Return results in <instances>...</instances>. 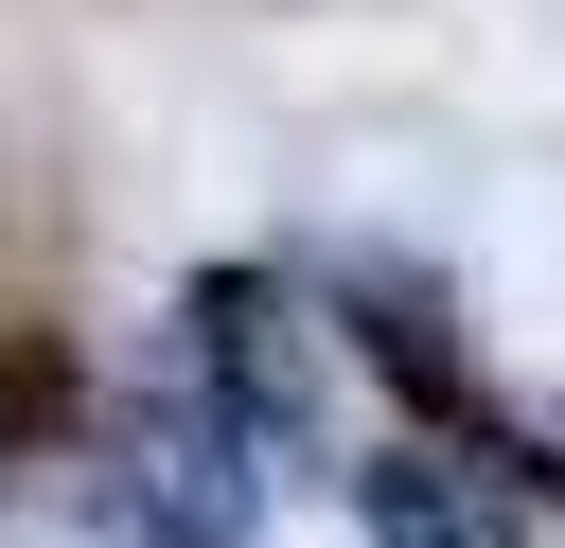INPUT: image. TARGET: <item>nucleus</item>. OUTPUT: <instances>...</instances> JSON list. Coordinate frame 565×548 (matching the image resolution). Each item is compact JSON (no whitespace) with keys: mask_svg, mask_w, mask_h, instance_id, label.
Wrapping results in <instances>:
<instances>
[{"mask_svg":"<svg viewBox=\"0 0 565 548\" xmlns=\"http://www.w3.org/2000/svg\"><path fill=\"white\" fill-rule=\"evenodd\" d=\"M194 318H212V371H230V407H247V424H282V389H300V354H282V301H265V283H212Z\"/></svg>","mask_w":565,"mask_h":548,"instance_id":"3","label":"nucleus"},{"mask_svg":"<svg viewBox=\"0 0 565 548\" xmlns=\"http://www.w3.org/2000/svg\"><path fill=\"white\" fill-rule=\"evenodd\" d=\"M53 424H71V336L18 318V336H0V442H53Z\"/></svg>","mask_w":565,"mask_h":548,"instance_id":"4","label":"nucleus"},{"mask_svg":"<svg viewBox=\"0 0 565 548\" xmlns=\"http://www.w3.org/2000/svg\"><path fill=\"white\" fill-rule=\"evenodd\" d=\"M353 513H371V548H512V530H530L512 495H477V477H459V460H424V442H406V460H371V477H353Z\"/></svg>","mask_w":565,"mask_h":548,"instance_id":"1","label":"nucleus"},{"mask_svg":"<svg viewBox=\"0 0 565 548\" xmlns=\"http://www.w3.org/2000/svg\"><path fill=\"white\" fill-rule=\"evenodd\" d=\"M124 513H141L159 548H247V477H230V424H177V442H159V477H141Z\"/></svg>","mask_w":565,"mask_h":548,"instance_id":"2","label":"nucleus"}]
</instances>
